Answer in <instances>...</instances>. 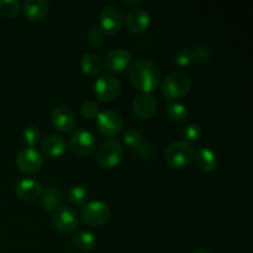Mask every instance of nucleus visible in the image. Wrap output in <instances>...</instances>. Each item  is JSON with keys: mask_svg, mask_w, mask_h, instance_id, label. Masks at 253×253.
Segmentation results:
<instances>
[{"mask_svg": "<svg viewBox=\"0 0 253 253\" xmlns=\"http://www.w3.org/2000/svg\"><path fill=\"white\" fill-rule=\"evenodd\" d=\"M128 79L133 88L142 94H151L158 88L162 77L157 63L150 59H140L130 67Z\"/></svg>", "mask_w": 253, "mask_h": 253, "instance_id": "obj_1", "label": "nucleus"}, {"mask_svg": "<svg viewBox=\"0 0 253 253\" xmlns=\"http://www.w3.org/2000/svg\"><path fill=\"white\" fill-rule=\"evenodd\" d=\"M192 88V79L182 71L170 72L162 82V94L168 100H175L187 95Z\"/></svg>", "mask_w": 253, "mask_h": 253, "instance_id": "obj_2", "label": "nucleus"}, {"mask_svg": "<svg viewBox=\"0 0 253 253\" xmlns=\"http://www.w3.org/2000/svg\"><path fill=\"white\" fill-rule=\"evenodd\" d=\"M124 156V148L118 140L104 141L96 151V162L103 169H113L118 167Z\"/></svg>", "mask_w": 253, "mask_h": 253, "instance_id": "obj_3", "label": "nucleus"}, {"mask_svg": "<svg viewBox=\"0 0 253 253\" xmlns=\"http://www.w3.org/2000/svg\"><path fill=\"white\" fill-rule=\"evenodd\" d=\"M194 158V150L187 142H174L167 147L165 160L169 167L174 169H183L188 167Z\"/></svg>", "mask_w": 253, "mask_h": 253, "instance_id": "obj_4", "label": "nucleus"}, {"mask_svg": "<svg viewBox=\"0 0 253 253\" xmlns=\"http://www.w3.org/2000/svg\"><path fill=\"white\" fill-rule=\"evenodd\" d=\"M94 94L104 103H113L120 96L121 83L113 74H104L94 83Z\"/></svg>", "mask_w": 253, "mask_h": 253, "instance_id": "obj_5", "label": "nucleus"}, {"mask_svg": "<svg viewBox=\"0 0 253 253\" xmlns=\"http://www.w3.org/2000/svg\"><path fill=\"white\" fill-rule=\"evenodd\" d=\"M81 216L86 225L99 227L105 225L110 219V209L103 202H90L84 205Z\"/></svg>", "mask_w": 253, "mask_h": 253, "instance_id": "obj_6", "label": "nucleus"}, {"mask_svg": "<svg viewBox=\"0 0 253 253\" xmlns=\"http://www.w3.org/2000/svg\"><path fill=\"white\" fill-rule=\"evenodd\" d=\"M51 221L57 231L62 235H68L73 232L79 225L78 214L69 207H59L56 211L52 212Z\"/></svg>", "mask_w": 253, "mask_h": 253, "instance_id": "obj_7", "label": "nucleus"}, {"mask_svg": "<svg viewBox=\"0 0 253 253\" xmlns=\"http://www.w3.org/2000/svg\"><path fill=\"white\" fill-rule=\"evenodd\" d=\"M69 147L79 157H88L95 151L96 138L90 131L81 128L71 135Z\"/></svg>", "mask_w": 253, "mask_h": 253, "instance_id": "obj_8", "label": "nucleus"}, {"mask_svg": "<svg viewBox=\"0 0 253 253\" xmlns=\"http://www.w3.org/2000/svg\"><path fill=\"white\" fill-rule=\"evenodd\" d=\"M99 26H100V31L109 36L119 34L124 26L123 11L113 5L104 7L99 16Z\"/></svg>", "mask_w": 253, "mask_h": 253, "instance_id": "obj_9", "label": "nucleus"}, {"mask_svg": "<svg viewBox=\"0 0 253 253\" xmlns=\"http://www.w3.org/2000/svg\"><path fill=\"white\" fill-rule=\"evenodd\" d=\"M96 127L101 135L115 137L123 131V118L114 110H103L96 115Z\"/></svg>", "mask_w": 253, "mask_h": 253, "instance_id": "obj_10", "label": "nucleus"}, {"mask_svg": "<svg viewBox=\"0 0 253 253\" xmlns=\"http://www.w3.org/2000/svg\"><path fill=\"white\" fill-rule=\"evenodd\" d=\"M15 163L22 173L34 174L41 170L43 166V157L35 148H25L16 156Z\"/></svg>", "mask_w": 253, "mask_h": 253, "instance_id": "obj_11", "label": "nucleus"}, {"mask_svg": "<svg viewBox=\"0 0 253 253\" xmlns=\"http://www.w3.org/2000/svg\"><path fill=\"white\" fill-rule=\"evenodd\" d=\"M132 63L130 52L124 48H115L109 52L103 61V66L110 73H123L127 71Z\"/></svg>", "mask_w": 253, "mask_h": 253, "instance_id": "obj_12", "label": "nucleus"}, {"mask_svg": "<svg viewBox=\"0 0 253 253\" xmlns=\"http://www.w3.org/2000/svg\"><path fill=\"white\" fill-rule=\"evenodd\" d=\"M51 123L57 131L67 133L76 126V115L68 106H57L51 113Z\"/></svg>", "mask_w": 253, "mask_h": 253, "instance_id": "obj_13", "label": "nucleus"}, {"mask_svg": "<svg viewBox=\"0 0 253 253\" xmlns=\"http://www.w3.org/2000/svg\"><path fill=\"white\" fill-rule=\"evenodd\" d=\"M123 140L125 142V145L132 148L133 151H136L140 157H150L151 153H152L153 147L151 146V143L148 141H146L142 133L138 130H136V128H128V130H126L123 136Z\"/></svg>", "mask_w": 253, "mask_h": 253, "instance_id": "obj_14", "label": "nucleus"}, {"mask_svg": "<svg viewBox=\"0 0 253 253\" xmlns=\"http://www.w3.org/2000/svg\"><path fill=\"white\" fill-rule=\"evenodd\" d=\"M15 193L21 200L27 203H34L42 198L43 194V188L39 182L34 179H21L15 185Z\"/></svg>", "mask_w": 253, "mask_h": 253, "instance_id": "obj_15", "label": "nucleus"}, {"mask_svg": "<svg viewBox=\"0 0 253 253\" xmlns=\"http://www.w3.org/2000/svg\"><path fill=\"white\" fill-rule=\"evenodd\" d=\"M158 103L151 94H138L132 101V110L138 119L148 120L157 111Z\"/></svg>", "mask_w": 253, "mask_h": 253, "instance_id": "obj_16", "label": "nucleus"}, {"mask_svg": "<svg viewBox=\"0 0 253 253\" xmlns=\"http://www.w3.org/2000/svg\"><path fill=\"white\" fill-rule=\"evenodd\" d=\"M151 17L145 9H131L126 16V25L132 34H142L150 27Z\"/></svg>", "mask_w": 253, "mask_h": 253, "instance_id": "obj_17", "label": "nucleus"}, {"mask_svg": "<svg viewBox=\"0 0 253 253\" xmlns=\"http://www.w3.org/2000/svg\"><path fill=\"white\" fill-rule=\"evenodd\" d=\"M49 5L46 0H27L22 6L25 19L31 22L42 21L47 16Z\"/></svg>", "mask_w": 253, "mask_h": 253, "instance_id": "obj_18", "label": "nucleus"}, {"mask_svg": "<svg viewBox=\"0 0 253 253\" xmlns=\"http://www.w3.org/2000/svg\"><path fill=\"white\" fill-rule=\"evenodd\" d=\"M193 160H194L195 167H197L198 170H200L202 173H211L216 169V155H215L210 148H199V150L194 153V158H193Z\"/></svg>", "mask_w": 253, "mask_h": 253, "instance_id": "obj_19", "label": "nucleus"}, {"mask_svg": "<svg viewBox=\"0 0 253 253\" xmlns=\"http://www.w3.org/2000/svg\"><path fill=\"white\" fill-rule=\"evenodd\" d=\"M42 152L49 158H59L66 153V141L61 136L49 135L42 141Z\"/></svg>", "mask_w": 253, "mask_h": 253, "instance_id": "obj_20", "label": "nucleus"}, {"mask_svg": "<svg viewBox=\"0 0 253 253\" xmlns=\"http://www.w3.org/2000/svg\"><path fill=\"white\" fill-rule=\"evenodd\" d=\"M103 68V61L95 53H86L82 57L81 69L84 74L89 77L98 76Z\"/></svg>", "mask_w": 253, "mask_h": 253, "instance_id": "obj_21", "label": "nucleus"}, {"mask_svg": "<svg viewBox=\"0 0 253 253\" xmlns=\"http://www.w3.org/2000/svg\"><path fill=\"white\" fill-rule=\"evenodd\" d=\"M72 242L78 250L83 252H90L96 247V240L89 231H77L72 237Z\"/></svg>", "mask_w": 253, "mask_h": 253, "instance_id": "obj_22", "label": "nucleus"}, {"mask_svg": "<svg viewBox=\"0 0 253 253\" xmlns=\"http://www.w3.org/2000/svg\"><path fill=\"white\" fill-rule=\"evenodd\" d=\"M61 204V193L53 187L47 188L46 192L42 194V209L47 212L56 211Z\"/></svg>", "mask_w": 253, "mask_h": 253, "instance_id": "obj_23", "label": "nucleus"}, {"mask_svg": "<svg viewBox=\"0 0 253 253\" xmlns=\"http://www.w3.org/2000/svg\"><path fill=\"white\" fill-rule=\"evenodd\" d=\"M21 138L22 142H24L25 145H27V147L35 148L39 145L40 141H41L42 138L41 131H40L39 127H36V126H26V127L22 130Z\"/></svg>", "mask_w": 253, "mask_h": 253, "instance_id": "obj_24", "label": "nucleus"}, {"mask_svg": "<svg viewBox=\"0 0 253 253\" xmlns=\"http://www.w3.org/2000/svg\"><path fill=\"white\" fill-rule=\"evenodd\" d=\"M167 115L170 120L180 123V121H184L188 118L189 111H188V108L184 104L170 103L167 105Z\"/></svg>", "mask_w": 253, "mask_h": 253, "instance_id": "obj_25", "label": "nucleus"}, {"mask_svg": "<svg viewBox=\"0 0 253 253\" xmlns=\"http://www.w3.org/2000/svg\"><path fill=\"white\" fill-rule=\"evenodd\" d=\"M20 12V2L17 0H0V15L6 19H14Z\"/></svg>", "mask_w": 253, "mask_h": 253, "instance_id": "obj_26", "label": "nucleus"}, {"mask_svg": "<svg viewBox=\"0 0 253 253\" xmlns=\"http://www.w3.org/2000/svg\"><path fill=\"white\" fill-rule=\"evenodd\" d=\"M173 59L179 67H187L192 64L193 62H195L194 52H193L192 48H188V47L179 48L174 52Z\"/></svg>", "mask_w": 253, "mask_h": 253, "instance_id": "obj_27", "label": "nucleus"}, {"mask_svg": "<svg viewBox=\"0 0 253 253\" xmlns=\"http://www.w3.org/2000/svg\"><path fill=\"white\" fill-rule=\"evenodd\" d=\"M68 199L73 205H83L88 199V192L82 185H73L68 190Z\"/></svg>", "mask_w": 253, "mask_h": 253, "instance_id": "obj_28", "label": "nucleus"}, {"mask_svg": "<svg viewBox=\"0 0 253 253\" xmlns=\"http://www.w3.org/2000/svg\"><path fill=\"white\" fill-rule=\"evenodd\" d=\"M202 127H200L198 124H189V125L185 126L184 130H183V137H184L185 141H188V142H197V141L202 137Z\"/></svg>", "mask_w": 253, "mask_h": 253, "instance_id": "obj_29", "label": "nucleus"}, {"mask_svg": "<svg viewBox=\"0 0 253 253\" xmlns=\"http://www.w3.org/2000/svg\"><path fill=\"white\" fill-rule=\"evenodd\" d=\"M193 52H194L195 62H198V63H208L211 58V51H210L209 47L204 46V44H195Z\"/></svg>", "mask_w": 253, "mask_h": 253, "instance_id": "obj_30", "label": "nucleus"}, {"mask_svg": "<svg viewBox=\"0 0 253 253\" xmlns=\"http://www.w3.org/2000/svg\"><path fill=\"white\" fill-rule=\"evenodd\" d=\"M85 41L89 46L91 47H98L103 43L104 41V36H103V32L98 29H89L85 34Z\"/></svg>", "mask_w": 253, "mask_h": 253, "instance_id": "obj_31", "label": "nucleus"}, {"mask_svg": "<svg viewBox=\"0 0 253 253\" xmlns=\"http://www.w3.org/2000/svg\"><path fill=\"white\" fill-rule=\"evenodd\" d=\"M81 113L85 119L96 118V115H98V105L91 100L85 101V103L82 104Z\"/></svg>", "mask_w": 253, "mask_h": 253, "instance_id": "obj_32", "label": "nucleus"}, {"mask_svg": "<svg viewBox=\"0 0 253 253\" xmlns=\"http://www.w3.org/2000/svg\"><path fill=\"white\" fill-rule=\"evenodd\" d=\"M124 4L127 5V6H132V9H137L140 5L143 4V1H141V0H137V1H124Z\"/></svg>", "mask_w": 253, "mask_h": 253, "instance_id": "obj_33", "label": "nucleus"}, {"mask_svg": "<svg viewBox=\"0 0 253 253\" xmlns=\"http://www.w3.org/2000/svg\"><path fill=\"white\" fill-rule=\"evenodd\" d=\"M194 253H211V252L207 249H199V250H197Z\"/></svg>", "mask_w": 253, "mask_h": 253, "instance_id": "obj_34", "label": "nucleus"}]
</instances>
